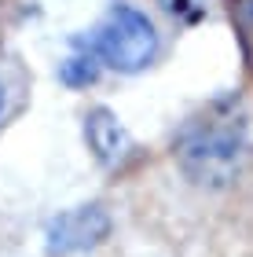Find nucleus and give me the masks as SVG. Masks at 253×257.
I'll return each instance as SVG.
<instances>
[{
    "label": "nucleus",
    "mask_w": 253,
    "mask_h": 257,
    "mask_svg": "<svg viewBox=\"0 0 253 257\" xmlns=\"http://www.w3.org/2000/svg\"><path fill=\"white\" fill-rule=\"evenodd\" d=\"M85 140H88V151L110 169H121L125 162L136 155V144H132L129 128L107 107H92L85 114Z\"/></svg>",
    "instance_id": "4"
},
{
    "label": "nucleus",
    "mask_w": 253,
    "mask_h": 257,
    "mask_svg": "<svg viewBox=\"0 0 253 257\" xmlns=\"http://www.w3.org/2000/svg\"><path fill=\"white\" fill-rule=\"evenodd\" d=\"M110 217L103 206H74L59 213L48 228V250L52 253H77L107 239Z\"/></svg>",
    "instance_id": "3"
},
{
    "label": "nucleus",
    "mask_w": 253,
    "mask_h": 257,
    "mask_svg": "<svg viewBox=\"0 0 253 257\" xmlns=\"http://www.w3.org/2000/svg\"><path fill=\"white\" fill-rule=\"evenodd\" d=\"M246 110L235 96L205 103L176 133V162L194 184L224 188L238 177L246 158Z\"/></svg>",
    "instance_id": "1"
},
{
    "label": "nucleus",
    "mask_w": 253,
    "mask_h": 257,
    "mask_svg": "<svg viewBox=\"0 0 253 257\" xmlns=\"http://www.w3.org/2000/svg\"><path fill=\"white\" fill-rule=\"evenodd\" d=\"M99 66H110L118 74H140L158 59V30L154 22L132 4H118L103 15L99 26H92L88 37L77 41Z\"/></svg>",
    "instance_id": "2"
},
{
    "label": "nucleus",
    "mask_w": 253,
    "mask_h": 257,
    "mask_svg": "<svg viewBox=\"0 0 253 257\" xmlns=\"http://www.w3.org/2000/svg\"><path fill=\"white\" fill-rule=\"evenodd\" d=\"M59 77H63L70 88H85V85H92V81L99 77V63L92 59L85 48H77L70 59H63V63H59Z\"/></svg>",
    "instance_id": "6"
},
{
    "label": "nucleus",
    "mask_w": 253,
    "mask_h": 257,
    "mask_svg": "<svg viewBox=\"0 0 253 257\" xmlns=\"http://www.w3.org/2000/svg\"><path fill=\"white\" fill-rule=\"evenodd\" d=\"M0 114H4V85H0Z\"/></svg>",
    "instance_id": "8"
},
{
    "label": "nucleus",
    "mask_w": 253,
    "mask_h": 257,
    "mask_svg": "<svg viewBox=\"0 0 253 257\" xmlns=\"http://www.w3.org/2000/svg\"><path fill=\"white\" fill-rule=\"evenodd\" d=\"M227 15H231L238 48H242V59L253 70V0H227Z\"/></svg>",
    "instance_id": "5"
},
{
    "label": "nucleus",
    "mask_w": 253,
    "mask_h": 257,
    "mask_svg": "<svg viewBox=\"0 0 253 257\" xmlns=\"http://www.w3.org/2000/svg\"><path fill=\"white\" fill-rule=\"evenodd\" d=\"M169 15H176V19H183V22H194V19H202V11H205V4L202 0H158Z\"/></svg>",
    "instance_id": "7"
}]
</instances>
